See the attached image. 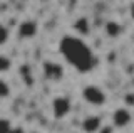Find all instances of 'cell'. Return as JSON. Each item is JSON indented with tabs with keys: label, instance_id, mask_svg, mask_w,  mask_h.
<instances>
[{
	"label": "cell",
	"instance_id": "cell-5",
	"mask_svg": "<svg viewBox=\"0 0 134 133\" xmlns=\"http://www.w3.org/2000/svg\"><path fill=\"white\" fill-rule=\"evenodd\" d=\"M132 121V115L129 111V108H117L112 113V126L114 128H126L129 123Z\"/></svg>",
	"mask_w": 134,
	"mask_h": 133
},
{
	"label": "cell",
	"instance_id": "cell-12",
	"mask_svg": "<svg viewBox=\"0 0 134 133\" xmlns=\"http://www.w3.org/2000/svg\"><path fill=\"white\" fill-rule=\"evenodd\" d=\"M8 37H10V30H8V29L3 25V24H0V47L7 44Z\"/></svg>",
	"mask_w": 134,
	"mask_h": 133
},
{
	"label": "cell",
	"instance_id": "cell-6",
	"mask_svg": "<svg viewBox=\"0 0 134 133\" xmlns=\"http://www.w3.org/2000/svg\"><path fill=\"white\" fill-rule=\"evenodd\" d=\"M37 22L35 20H22L17 27V34H19L20 39H32V37L37 35Z\"/></svg>",
	"mask_w": 134,
	"mask_h": 133
},
{
	"label": "cell",
	"instance_id": "cell-13",
	"mask_svg": "<svg viewBox=\"0 0 134 133\" xmlns=\"http://www.w3.org/2000/svg\"><path fill=\"white\" fill-rule=\"evenodd\" d=\"M132 96H134L132 93H127V94H126V106H127V108L134 105V98Z\"/></svg>",
	"mask_w": 134,
	"mask_h": 133
},
{
	"label": "cell",
	"instance_id": "cell-8",
	"mask_svg": "<svg viewBox=\"0 0 134 133\" xmlns=\"http://www.w3.org/2000/svg\"><path fill=\"white\" fill-rule=\"evenodd\" d=\"M104 32H106L107 37L116 39V37H119L122 34V25H121L119 22H116V20H107V22L104 24Z\"/></svg>",
	"mask_w": 134,
	"mask_h": 133
},
{
	"label": "cell",
	"instance_id": "cell-14",
	"mask_svg": "<svg viewBox=\"0 0 134 133\" xmlns=\"http://www.w3.org/2000/svg\"><path fill=\"white\" fill-rule=\"evenodd\" d=\"M97 133H114V126H112V125L111 126H100Z\"/></svg>",
	"mask_w": 134,
	"mask_h": 133
},
{
	"label": "cell",
	"instance_id": "cell-10",
	"mask_svg": "<svg viewBox=\"0 0 134 133\" xmlns=\"http://www.w3.org/2000/svg\"><path fill=\"white\" fill-rule=\"evenodd\" d=\"M12 68V59L5 54H0V73H7Z\"/></svg>",
	"mask_w": 134,
	"mask_h": 133
},
{
	"label": "cell",
	"instance_id": "cell-1",
	"mask_svg": "<svg viewBox=\"0 0 134 133\" xmlns=\"http://www.w3.org/2000/svg\"><path fill=\"white\" fill-rule=\"evenodd\" d=\"M60 52L69 64L79 71H89L92 66V52L81 37L65 35L60 40Z\"/></svg>",
	"mask_w": 134,
	"mask_h": 133
},
{
	"label": "cell",
	"instance_id": "cell-2",
	"mask_svg": "<svg viewBox=\"0 0 134 133\" xmlns=\"http://www.w3.org/2000/svg\"><path fill=\"white\" fill-rule=\"evenodd\" d=\"M82 98H84V101L91 106H102V105H106V101H107V96H106V93H104V89L99 88V86H96V84L84 86L82 88Z\"/></svg>",
	"mask_w": 134,
	"mask_h": 133
},
{
	"label": "cell",
	"instance_id": "cell-9",
	"mask_svg": "<svg viewBox=\"0 0 134 133\" xmlns=\"http://www.w3.org/2000/svg\"><path fill=\"white\" fill-rule=\"evenodd\" d=\"M74 30L81 35V39H82V37H87V35L91 34V24H89V20H87L86 17H79L74 22Z\"/></svg>",
	"mask_w": 134,
	"mask_h": 133
},
{
	"label": "cell",
	"instance_id": "cell-11",
	"mask_svg": "<svg viewBox=\"0 0 134 133\" xmlns=\"http://www.w3.org/2000/svg\"><path fill=\"white\" fill-rule=\"evenodd\" d=\"M10 96V84L5 79H0V99H5Z\"/></svg>",
	"mask_w": 134,
	"mask_h": 133
},
{
	"label": "cell",
	"instance_id": "cell-7",
	"mask_svg": "<svg viewBox=\"0 0 134 133\" xmlns=\"http://www.w3.org/2000/svg\"><path fill=\"white\" fill-rule=\"evenodd\" d=\"M100 126H102L100 118H99V116H94V115L84 118V121H82V130L86 133H97Z\"/></svg>",
	"mask_w": 134,
	"mask_h": 133
},
{
	"label": "cell",
	"instance_id": "cell-4",
	"mask_svg": "<svg viewBox=\"0 0 134 133\" xmlns=\"http://www.w3.org/2000/svg\"><path fill=\"white\" fill-rule=\"evenodd\" d=\"M42 69H44V76L47 78L49 81L57 83L64 78V68H62V64H59V62L45 61L44 64H42Z\"/></svg>",
	"mask_w": 134,
	"mask_h": 133
},
{
	"label": "cell",
	"instance_id": "cell-3",
	"mask_svg": "<svg viewBox=\"0 0 134 133\" xmlns=\"http://www.w3.org/2000/svg\"><path fill=\"white\" fill-rule=\"evenodd\" d=\"M70 108H72L70 99L65 98V96H57V98L52 99V115H54V118H57V120L65 118V116L70 113Z\"/></svg>",
	"mask_w": 134,
	"mask_h": 133
}]
</instances>
